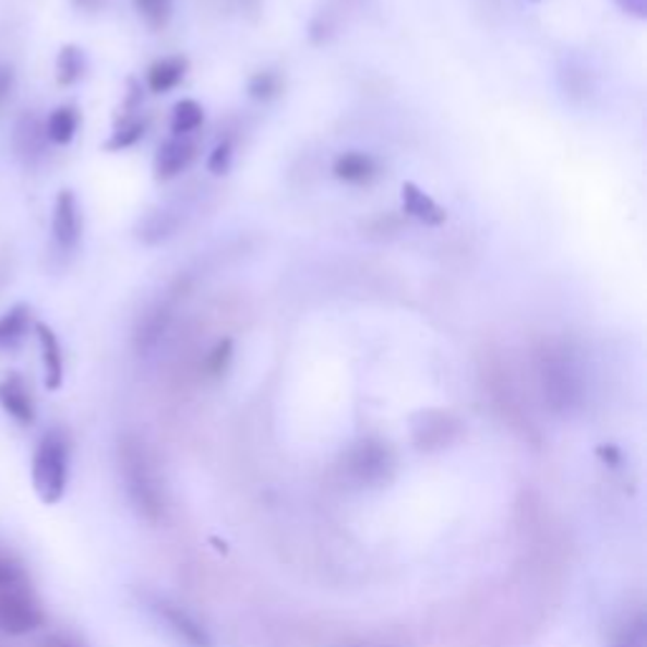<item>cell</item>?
I'll return each instance as SVG.
<instances>
[{"mask_svg": "<svg viewBox=\"0 0 647 647\" xmlns=\"http://www.w3.org/2000/svg\"><path fill=\"white\" fill-rule=\"evenodd\" d=\"M13 147L26 165H36L46 155L49 140H46L44 122L36 115H23L15 124L13 132Z\"/></svg>", "mask_w": 647, "mask_h": 647, "instance_id": "9", "label": "cell"}, {"mask_svg": "<svg viewBox=\"0 0 647 647\" xmlns=\"http://www.w3.org/2000/svg\"><path fill=\"white\" fill-rule=\"evenodd\" d=\"M230 165H233V142L223 140L215 145L211 157H207V170L213 175H226L230 170Z\"/></svg>", "mask_w": 647, "mask_h": 647, "instance_id": "25", "label": "cell"}, {"mask_svg": "<svg viewBox=\"0 0 647 647\" xmlns=\"http://www.w3.org/2000/svg\"><path fill=\"white\" fill-rule=\"evenodd\" d=\"M188 74V59L185 56H167L159 59L147 69V86L155 94H167L178 86Z\"/></svg>", "mask_w": 647, "mask_h": 647, "instance_id": "14", "label": "cell"}, {"mask_svg": "<svg viewBox=\"0 0 647 647\" xmlns=\"http://www.w3.org/2000/svg\"><path fill=\"white\" fill-rule=\"evenodd\" d=\"M195 159V145L188 137H172L157 149L155 157V178L157 180H172L185 170Z\"/></svg>", "mask_w": 647, "mask_h": 647, "instance_id": "11", "label": "cell"}, {"mask_svg": "<svg viewBox=\"0 0 647 647\" xmlns=\"http://www.w3.org/2000/svg\"><path fill=\"white\" fill-rule=\"evenodd\" d=\"M145 119H137V117H122L115 127V132H111V137L104 142V149L109 152H122V149H130L137 145V142L145 137Z\"/></svg>", "mask_w": 647, "mask_h": 647, "instance_id": "21", "label": "cell"}, {"mask_svg": "<svg viewBox=\"0 0 647 647\" xmlns=\"http://www.w3.org/2000/svg\"><path fill=\"white\" fill-rule=\"evenodd\" d=\"M34 334L38 339V349H41V364H44V385L49 393H56L63 385V351L61 342L56 337V332L49 324L36 322Z\"/></svg>", "mask_w": 647, "mask_h": 647, "instance_id": "8", "label": "cell"}, {"mask_svg": "<svg viewBox=\"0 0 647 647\" xmlns=\"http://www.w3.org/2000/svg\"><path fill=\"white\" fill-rule=\"evenodd\" d=\"M0 410L23 428L34 426L36 422L34 395H31L28 382L23 380L19 372L5 374V378L0 380Z\"/></svg>", "mask_w": 647, "mask_h": 647, "instance_id": "6", "label": "cell"}, {"mask_svg": "<svg viewBox=\"0 0 647 647\" xmlns=\"http://www.w3.org/2000/svg\"><path fill=\"white\" fill-rule=\"evenodd\" d=\"M34 311L28 303H15L0 314V355L15 351L34 330Z\"/></svg>", "mask_w": 647, "mask_h": 647, "instance_id": "10", "label": "cell"}, {"mask_svg": "<svg viewBox=\"0 0 647 647\" xmlns=\"http://www.w3.org/2000/svg\"><path fill=\"white\" fill-rule=\"evenodd\" d=\"M203 122H205V109L203 104H197L195 99H180L172 107V119H170L172 137H188L190 132L200 130Z\"/></svg>", "mask_w": 647, "mask_h": 647, "instance_id": "20", "label": "cell"}, {"mask_svg": "<svg viewBox=\"0 0 647 647\" xmlns=\"http://www.w3.org/2000/svg\"><path fill=\"white\" fill-rule=\"evenodd\" d=\"M157 612H159V618H163L167 625H170L175 633H178L188 645L211 647V637H207L205 630L200 627L197 622L190 618V614H185V612L178 610V607H172V604H165V602L157 604Z\"/></svg>", "mask_w": 647, "mask_h": 647, "instance_id": "17", "label": "cell"}, {"mask_svg": "<svg viewBox=\"0 0 647 647\" xmlns=\"http://www.w3.org/2000/svg\"><path fill=\"white\" fill-rule=\"evenodd\" d=\"M460 422L451 412H420L415 420V441L420 448H441L458 435Z\"/></svg>", "mask_w": 647, "mask_h": 647, "instance_id": "7", "label": "cell"}, {"mask_svg": "<svg viewBox=\"0 0 647 647\" xmlns=\"http://www.w3.org/2000/svg\"><path fill=\"white\" fill-rule=\"evenodd\" d=\"M357 647H390V645H357Z\"/></svg>", "mask_w": 647, "mask_h": 647, "instance_id": "31", "label": "cell"}, {"mask_svg": "<svg viewBox=\"0 0 647 647\" xmlns=\"http://www.w3.org/2000/svg\"><path fill=\"white\" fill-rule=\"evenodd\" d=\"M134 8L152 31L165 28L172 19V0H134Z\"/></svg>", "mask_w": 647, "mask_h": 647, "instance_id": "23", "label": "cell"}, {"mask_svg": "<svg viewBox=\"0 0 647 647\" xmlns=\"http://www.w3.org/2000/svg\"><path fill=\"white\" fill-rule=\"evenodd\" d=\"M69 458L71 448L67 433L59 428L44 433L34 451V460H31V483H34L36 496L46 506H56L63 499V493H67Z\"/></svg>", "mask_w": 647, "mask_h": 647, "instance_id": "1", "label": "cell"}, {"mask_svg": "<svg viewBox=\"0 0 647 647\" xmlns=\"http://www.w3.org/2000/svg\"><path fill=\"white\" fill-rule=\"evenodd\" d=\"M390 466V453L378 441H362L349 455V470L364 481H374V478L385 476Z\"/></svg>", "mask_w": 647, "mask_h": 647, "instance_id": "13", "label": "cell"}, {"mask_svg": "<svg viewBox=\"0 0 647 647\" xmlns=\"http://www.w3.org/2000/svg\"><path fill=\"white\" fill-rule=\"evenodd\" d=\"M378 175V163L367 152H345L334 163V178L351 185H364Z\"/></svg>", "mask_w": 647, "mask_h": 647, "instance_id": "15", "label": "cell"}, {"mask_svg": "<svg viewBox=\"0 0 647 647\" xmlns=\"http://www.w3.org/2000/svg\"><path fill=\"white\" fill-rule=\"evenodd\" d=\"M622 11L625 13H633L637 19H645L647 15V0H614Z\"/></svg>", "mask_w": 647, "mask_h": 647, "instance_id": "29", "label": "cell"}, {"mask_svg": "<svg viewBox=\"0 0 647 647\" xmlns=\"http://www.w3.org/2000/svg\"><path fill=\"white\" fill-rule=\"evenodd\" d=\"M230 357H233V342L220 339L218 345H215V349L211 351V357H207V372L218 378V374L228 370Z\"/></svg>", "mask_w": 647, "mask_h": 647, "instance_id": "26", "label": "cell"}, {"mask_svg": "<svg viewBox=\"0 0 647 647\" xmlns=\"http://www.w3.org/2000/svg\"><path fill=\"white\" fill-rule=\"evenodd\" d=\"M399 195H403V211L410 215V218L420 220L422 226H443L445 218H448L445 207L438 205L435 200L430 197L426 190L415 185V182H405Z\"/></svg>", "mask_w": 647, "mask_h": 647, "instance_id": "12", "label": "cell"}, {"mask_svg": "<svg viewBox=\"0 0 647 647\" xmlns=\"http://www.w3.org/2000/svg\"><path fill=\"white\" fill-rule=\"evenodd\" d=\"M41 604L31 597L28 589L8 587L0 589V633L21 637L44 625Z\"/></svg>", "mask_w": 647, "mask_h": 647, "instance_id": "3", "label": "cell"}, {"mask_svg": "<svg viewBox=\"0 0 647 647\" xmlns=\"http://www.w3.org/2000/svg\"><path fill=\"white\" fill-rule=\"evenodd\" d=\"M46 140L51 145H71L79 132V109L74 104H63V107H56L44 122Z\"/></svg>", "mask_w": 647, "mask_h": 647, "instance_id": "16", "label": "cell"}, {"mask_svg": "<svg viewBox=\"0 0 647 647\" xmlns=\"http://www.w3.org/2000/svg\"><path fill=\"white\" fill-rule=\"evenodd\" d=\"M281 92V79L276 71H259L249 82V97L255 101H268Z\"/></svg>", "mask_w": 647, "mask_h": 647, "instance_id": "24", "label": "cell"}, {"mask_svg": "<svg viewBox=\"0 0 647 647\" xmlns=\"http://www.w3.org/2000/svg\"><path fill=\"white\" fill-rule=\"evenodd\" d=\"M23 579H26V574H23L21 566L15 564L13 559L0 556V589L19 587V585H23Z\"/></svg>", "mask_w": 647, "mask_h": 647, "instance_id": "27", "label": "cell"}, {"mask_svg": "<svg viewBox=\"0 0 647 647\" xmlns=\"http://www.w3.org/2000/svg\"><path fill=\"white\" fill-rule=\"evenodd\" d=\"M15 89V71L8 63H0V107L11 99V94Z\"/></svg>", "mask_w": 647, "mask_h": 647, "instance_id": "28", "label": "cell"}, {"mask_svg": "<svg viewBox=\"0 0 647 647\" xmlns=\"http://www.w3.org/2000/svg\"><path fill=\"white\" fill-rule=\"evenodd\" d=\"M167 324H170V311L159 303V307L147 311V314L140 319L137 332H134V345H137L140 351L155 349L159 345V339H163V334L167 332Z\"/></svg>", "mask_w": 647, "mask_h": 647, "instance_id": "19", "label": "cell"}, {"mask_svg": "<svg viewBox=\"0 0 647 647\" xmlns=\"http://www.w3.org/2000/svg\"><path fill=\"white\" fill-rule=\"evenodd\" d=\"M541 380H544V393L554 410H570L574 403H579L582 382L566 357H549L541 370Z\"/></svg>", "mask_w": 647, "mask_h": 647, "instance_id": "4", "label": "cell"}, {"mask_svg": "<svg viewBox=\"0 0 647 647\" xmlns=\"http://www.w3.org/2000/svg\"><path fill=\"white\" fill-rule=\"evenodd\" d=\"M175 228H178V220L170 218V215H167V213H152V215H147L145 220H142L140 241L147 243V245H155L159 241H165V238H170L175 233Z\"/></svg>", "mask_w": 647, "mask_h": 647, "instance_id": "22", "label": "cell"}, {"mask_svg": "<svg viewBox=\"0 0 647 647\" xmlns=\"http://www.w3.org/2000/svg\"><path fill=\"white\" fill-rule=\"evenodd\" d=\"M119 466H122L127 493H130L134 506L149 522H157L163 516L165 503L163 493H159L155 470L149 466L145 445L134 441V438H124L119 443Z\"/></svg>", "mask_w": 647, "mask_h": 647, "instance_id": "2", "label": "cell"}, {"mask_svg": "<svg viewBox=\"0 0 647 647\" xmlns=\"http://www.w3.org/2000/svg\"><path fill=\"white\" fill-rule=\"evenodd\" d=\"M86 69H89V59H86L82 46H61L59 56H56V82L61 86H74L79 79H84Z\"/></svg>", "mask_w": 647, "mask_h": 647, "instance_id": "18", "label": "cell"}, {"mask_svg": "<svg viewBox=\"0 0 647 647\" xmlns=\"http://www.w3.org/2000/svg\"><path fill=\"white\" fill-rule=\"evenodd\" d=\"M84 230V218H82V205H79V197L74 190H61L53 200V218H51V236L56 249L63 253H71L82 241Z\"/></svg>", "mask_w": 647, "mask_h": 647, "instance_id": "5", "label": "cell"}, {"mask_svg": "<svg viewBox=\"0 0 647 647\" xmlns=\"http://www.w3.org/2000/svg\"><path fill=\"white\" fill-rule=\"evenodd\" d=\"M79 11H86V13H97L101 11L104 5H107V0H71Z\"/></svg>", "mask_w": 647, "mask_h": 647, "instance_id": "30", "label": "cell"}, {"mask_svg": "<svg viewBox=\"0 0 647 647\" xmlns=\"http://www.w3.org/2000/svg\"><path fill=\"white\" fill-rule=\"evenodd\" d=\"M49 647H69V645H61V643H53V645H49Z\"/></svg>", "mask_w": 647, "mask_h": 647, "instance_id": "32", "label": "cell"}]
</instances>
